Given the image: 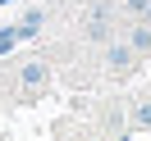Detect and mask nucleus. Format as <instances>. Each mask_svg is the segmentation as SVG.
<instances>
[{
  "label": "nucleus",
  "mask_w": 151,
  "mask_h": 141,
  "mask_svg": "<svg viewBox=\"0 0 151 141\" xmlns=\"http://www.w3.org/2000/svg\"><path fill=\"white\" fill-rule=\"evenodd\" d=\"M124 9H128V14H137V18H147V9H151V0H124Z\"/></svg>",
  "instance_id": "7"
},
{
  "label": "nucleus",
  "mask_w": 151,
  "mask_h": 141,
  "mask_svg": "<svg viewBox=\"0 0 151 141\" xmlns=\"http://www.w3.org/2000/svg\"><path fill=\"white\" fill-rule=\"evenodd\" d=\"M133 64H137V50L128 41H105V68L110 73H128Z\"/></svg>",
  "instance_id": "1"
},
{
  "label": "nucleus",
  "mask_w": 151,
  "mask_h": 141,
  "mask_svg": "<svg viewBox=\"0 0 151 141\" xmlns=\"http://www.w3.org/2000/svg\"><path fill=\"white\" fill-rule=\"evenodd\" d=\"M0 5H9V0H0Z\"/></svg>",
  "instance_id": "8"
},
{
  "label": "nucleus",
  "mask_w": 151,
  "mask_h": 141,
  "mask_svg": "<svg viewBox=\"0 0 151 141\" xmlns=\"http://www.w3.org/2000/svg\"><path fill=\"white\" fill-rule=\"evenodd\" d=\"M46 82H50V64L46 59H28V64L19 68V86L23 91H41Z\"/></svg>",
  "instance_id": "3"
},
{
  "label": "nucleus",
  "mask_w": 151,
  "mask_h": 141,
  "mask_svg": "<svg viewBox=\"0 0 151 141\" xmlns=\"http://www.w3.org/2000/svg\"><path fill=\"white\" fill-rule=\"evenodd\" d=\"M128 46L137 50V55H147V50H151V18H142L137 28H128Z\"/></svg>",
  "instance_id": "5"
},
{
  "label": "nucleus",
  "mask_w": 151,
  "mask_h": 141,
  "mask_svg": "<svg viewBox=\"0 0 151 141\" xmlns=\"http://www.w3.org/2000/svg\"><path fill=\"white\" fill-rule=\"evenodd\" d=\"M133 128H151V100L133 105Z\"/></svg>",
  "instance_id": "6"
},
{
  "label": "nucleus",
  "mask_w": 151,
  "mask_h": 141,
  "mask_svg": "<svg viewBox=\"0 0 151 141\" xmlns=\"http://www.w3.org/2000/svg\"><path fill=\"white\" fill-rule=\"evenodd\" d=\"M41 23H46V9H28L19 23H14V32H19V41H28V37H37L41 32Z\"/></svg>",
  "instance_id": "4"
},
{
  "label": "nucleus",
  "mask_w": 151,
  "mask_h": 141,
  "mask_svg": "<svg viewBox=\"0 0 151 141\" xmlns=\"http://www.w3.org/2000/svg\"><path fill=\"white\" fill-rule=\"evenodd\" d=\"M83 37L87 41H110V5H96L83 18Z\"/></svg>",
  "instance_id": "2"
}]
</instances>
